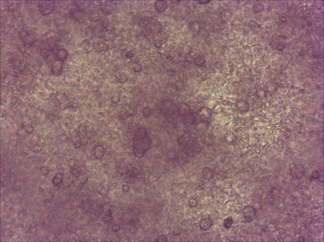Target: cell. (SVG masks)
<instances>
[{"mask_svg":"<svg viewBox=\"0 0 324 242\" xmlns=\"http://www.w3.org/2000/svg\"><path fill=\"white\" fill-rule=\"evenodd\" d=\"M151 141L146 128H138L133 139V152L135 157L139 158L143 157L150 148Z\"/></svg>","mask_w":324,"mask_h":242,"instance_id":"6da1fadb","label":"cell"},{"mask_svg":"<svg viewBox=\"0 0 324 242\" xmlns=\"http://www.w3.org/2000/svg\"><path fill=\"white\" fill-rule=\"evenodd\" d=\"M37 7L43 16H48L53 11L54 7L53 0H40L38 2Z\"/></svg>","mask_w":324,"mask_h":242,"instance_id":"7a4b0ae2","label":"cell"},{"mask_svg":"<svg viewBox=\"0 0 324 242\" xmlns=\"http://www.w3.org/2000/svg\"><path fill=\"white\" fill-rule=\"evenodd\" d=\"M243 214L245 221L247 222H250L255 219L257 212L254 208L252 206H248L243 209Z\"/></svg>","mask_w":324,"mask_h":242,"instance_id":"3957f363","label":"cell"},{"mask_svg":"<svg viewBox=\"0 0 324 242\" xmlns=\"http://www.w3.org/2000/svg\"><path fill=\"white\" fill-rule=\"evenodd\" d=\"M63 61L55 60L52 64L51 71L55 76H60L62 73L63 69Z\"/></svg>","mask_w":324,"mask_h":242,"instance_id":"277c9868","label":"cell"},{"mask_svg":"<svg viewBox=\"0 0 324 242\" xmlns=\"http://www.w3.org/2000/svg\"><path fill=\"white\" fill-rule=\"evenodd\" d=\"M56 60L64 62L68 57V53L66 50L64 49H60L58 50L55 55Z\"/></svg>","mask_w":324,"mask_h":242,"instance_id":"5b68a950","label":"cell"},{"mask_svg":"<svg viewBox=\"0 0 324 242\" xmlns=\"http://www.w3.org/2000/svg\"><path fill=\"white\" fill-rule=\"evenodd\" d=\"M213 224V222L211 218H205L200 223V227L202 230H207L210 228Z\"/></svg>","mask_w":324,"mask_h":242,"instance_id":"8992f818","label":"cell"},{"mask_svg":"<svg viewBox=\"0 0 324 242\" xmlns=\"http://www.w3.org/2000/svg\"><path fill=\"white\" fill-rule=\"evenodd\" d=\"M318 179V180L321 183H323V171L321 169H319L316 171H315L312 174L310 177L311 180H317Z\"/></svg>","mask_w":324,"mask_h":242,"instance_id":"52a82bcc","label":"cell"},{"mask_svg":"<svg viewBox=\"0 0 324 242\" xmlns=\"http://www.w3.org/2000/svg\"><path fill=\"white\" fill-rule=\"evenodd\" d=\"M213 174V170L209 167H205L203 169V175L205 180H210L212 178Z\"/></svg>","mask_w":324,"mask_h":242,"instance_id":"ba28073f","label":"cell"},{"mask_svg":"<svg viewBox=\"0 0 324 242\" xmlns=\"http://www.w3.org/2000/svg\"><path fill=\"white\" fill-rule=\"evenodd\" d=\"M113 219V217L111 215V210H107L104 214L102 216V220L105 223L110 224L111 223Z\"/></svg>","mask_w":324,"mask_h":242,"instance_id":"9c48e42d","label":"cell"},{"mask_svg":"<svg viewBox=\"0 0 324 242\" xmlns=\"http://www.w3.org/2000/svg\"><path fill=\"white\" fill-rule=\"evenodd\" d=\"M105 154V149L101 145L96 146L94 151V156L97 159H101Z\"/></svg>","mask_w":324,"mask_h":242,"instance_id":"30bf717a","label":"cell"},{"mask_svg":"<svg viewBox=\"0 0 324 242\" xmlns=\"http://www.w3.org/2000/svg\"><path fill=\"white\" fill-rule=\"evenodd\" d=\"M167 4L165 1H158L156 2L155 7L159 11H163L166 8Z\"/></svg>","mask_w":324,"mask_h":242,"instance_id":"8fae6325","label":"cell"},{"mask_svg":"<svg viewBox=\"0 0 324 242\" xmlns=\"http://www.w3.org/2000/svg\"><path fill=\"white\" fill-rule=\"evenodd\" d=\"M233 224V219L231 217H228L224 220V225L227 229H229Z\"/></svg>","mask_w":324,"mask_h":242,"instance_id":"7c38bea8","label":"cell"},{"mask_svg":"<svg viewBox=\"0 0 324 242\" xmlns=\"http://www.w3.org/2000/svg\"><path fill=\"white\" fill-rule=\"evenodd\" d=\"M104 211V209L102 205H99L96 207L94 210V215L96 216H99L102 215Z\"/></svg>","mask_w":324,"mask_h":242,"instance_id":"4fadbf2b","label":"cell"},{"mask_svg":"<svg viewBox=\"0 0 324 242\" xmlns=\"http://www.w3.org/2000/svg\"><path fill=\"white\" fill-rule=\"evenodd\" d=\"M151 109L149 106H146L143 109L142 112V115L145 118H148L151 115Z\"/></svg>","mask_w":324,"mask_h":242,"instance_id":"5bb4252c","label":"cell"},{"mask_svg":"<svg viewBox=\"0 0 324 242\" xmlns=\"http://www.w3.org/2000/svg\"><path fill=\"white\" fill-rule=\"evenodd\" d=\"M62 180V176L60 174H58L53 179V182L55 185H59Z\"/></svg>","mask_w":324,"mask_h":242,"instance_id":"9a60e30c","label":"cell"},{"mask_svg":"<svg viewBox=\"0 0 324 242\" xmlns=\"http://www.w3.org/2000/svg\"><path fill=\"white\" fill-rule=\"evenodd\" d=\"M197 201L195 199H191L189 200L188 202L189 206L191 207H194L197 205Z\"/></svg>","mask_w":324,"mask_h":242,"instance_id":"2e32d148","label":"cell"},{"mask_svg":"<svg viewBox=\"0 0 324 242\" xmlns=\"http://www.w3.org/2000/svg\"><path fill=\"white\" fill-rule=\"evenodd\" d=\"M126 175H127V177H128L129 178H134L136 176V173L134 171L130 170V171H129L127 172Z\"/></svg>","mask_w":324,"mask_h":242,"instance_id":"e0dca14e","label":"cell"},{"mask_svg":"<svg viewBox=\"0 0 324 242\" xmlns=\"http://www.w3.org/2000/svg\"><path fill=\"white\" fill-rule=\"evenodd\" d=\"M155 241L157 242H167V241L166 237L163 235H160L155 239Z\"/></svg>","mask_w":324,"mask_h":242,"instance_id":"ac0fdd59","label":"cell"},{"mask_svg":"<svg viewBox=\"0 0 324 242\" xmlns=\"http://www.w3.org/2000/svg\"><path fill=\"white\" fill-rule=\"evenodd\" d=\"M182 228L180 227H177L174 230L173 234L175 236L179 235L182 231Z\"/></svg>","mask_w":324,"mask_h":242,"instance_id":"d6986e66","label":"cell"},{"mask_svg":"<svg viewBox=\"0 0 324 242\" xmlns=\"http://www.w3.org/2000/svg\"><path fill=\"white\" fill-rule=\"evenodd\" d=\"M127 81V78L124 75H121L118 78V81L120 83H124Z\"/></svg>","mask_w":324,"mask_h":242,"instance_id":"ffe728a7","label":"cell"},{"mask_svg":"<svg viewBox=\"0 0 324 242\" xmlns=\"http://www.w3.org/2000/svg\"><path fill=\"white\" fill-rule=\"evenodd\" d=\"M111 229L112 231L115 232H117L119 231L120 229V227L119 225L118 224H115L113 225L111 227Z\"/></svg>","mask_w":324,"mask_h":242,"instance_id":"44dd1931","label":"cell"},{"mask_svg":"<svg viewBox=\"0 0 324 242\" xmlns=\"http://www.w3.org/2000/svg\"><path fill=\"white\" fill-rule=\"evenodd\" d=\"M120 99L119 97L118 96H116V95L113 96L111 99L112 102L114 103V104L118 103L120 101Z\"/></svg>","mask_w":324,"mask_h":242,"instance_id":"7402d4cb","label":"cell"},{"mask_svg":"<svg viewBox=\"0 0 324 242\" xmlns=\"http://www.w3.org/2000/svg\"><path fill=\"white\" fill-rule=\"evenodd\" d=\"M114 28V24H113V23H109V24H107V25H106V29H107V30H110V31L113 30Z\"/></svg>","mask_w":324,"mask_h":242,"instance_id":"603a6c76","label":"cell"},{"mask_svg":"<svg viewBox=\"0 0 324 242\" xmlns=\"http://www.w3.org/2000/svg\"><path fill=\"white\" fill-rule=\"evenodd\" d=\"M128 48L127 45L126 44H123L119 47L120 51H125Z\"/></svg>","mask_w":324,"mask_h":242,"instance_id":"cb8c5ba5","label":"cell"},{"mask_svg":"<svg viewBox=\"0 0 324 242\" xmlns=\"http://www.w3.org/2000/svg\"><path fill=\"white\" fill-rule=\"evenodd\" d=\"M26 130L27 132L28 133V134H31V133L33 132V130H34V129H33V126H32L31 125H28L26 127Z\"/></svg>","mask_w":324,"mask_h":242,"instance_id":"d4e9b609","label":"cell"},{"mask_svg":"<svg viewBox=\"0 0 324 242\" xmlns=\"http://www.w3.org/2000/svg\"><path fill=\"white\" fill-rule=\"evenodd\" d=\"M141 70H142L141 66V65L139 64L136 65L135 67H134V71H135V72H140L141 71Z\"/></svg>","mask_w":324,"mask_h":242,"instance_id":"484cf974","label":"cell"},{"mask_svg":"<svg viewBox=\"0 0 324 242\" xmlns=\"http://www.w3.org/2000/svg\"><path fill=\"white\" fill-rule=\"evenodd\" d=\"M138 231V228L135 226H133L130 228V232L132 234H135Z\"/></svg>","mask_w":324,"mask_h":242,"instance_id":"4316f807","label":"cell"},{"mask_svg":"<svg viewBox=\"0 0 324 242\" xmlns=\"http://www.w3.org/2000/svg\"><path fill=\"white\" fill-rule=\"evenodd\" d=\"M122 190H123V192H127L129 191V187L128 185H123V186L122 187Z\"/></svg>","mask_w":324,"mask_h":242,"instance_id":"83f0119b","label":"cell"},{"mask_svg":"<svg viewBox=\"0 0 324 242\" xmlns=\"http://www.w3.org/2000/svg\"><path fill=\"white\" fill-rule=\"evenodd\" d=\"M133 52L130 51H128L126 53V56L128 57V58H131L133 57Z\"/></svg>","mask_w":324,"mask_h":242,"instance_id":"f1b7e54d","label":"cell"}]
</instances>
